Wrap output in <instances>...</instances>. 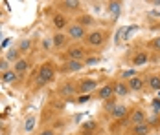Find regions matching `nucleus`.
Returning <instances> with one entry per match:
<instances>
[{
  "instance_id": "obj_29",
  "label": "nucleus",
  "mask_w": 160,
  "mask_h": 135,
  "mask_svg": "<svg viewBox=\"0 0 160 135\" xmlns=\"http://www.w3.org/2000/svg\"><path fill=\"white\" fill-rule=\"evenodd\" d=\"M99 62V59L98 57H92V59H87V66H90V64H98Z\"/></svg>"
},
{
  "instance_id": "obj_10",
  "label": "nucleus",
  "mask_w": 160,
  "mask_h": 135,
  "mask_svg": "<svg viewBox=\"0 0 160 135\" xmlns=\"http://www.w3.org/2000/svg\"><path fill=\"white\" fill-rule=\"evenodd\" d=\"M144 88V80L140 79V77H132L131 79V82H129V90L131 91H138Z\"/></svg>"
},
{
  "instance_id": "obj_21",
  "label": "nucleus",
  "mask_w": 160,
  "mask_h": 135,
  "mask_svg": "<svg viewBox=\"0 0 160 135\" xmlns=\"http://www.w3.org/2000/svg\"><path fill=\"white\" fill-rule=\"evenodd\" d=\"M30 47H32V40L24 38V40H20V44H18V51H20V53H26Z\"/></svg>"
},
{
  "instance_id": "obj_20",
  "label": "nucleus",
  "mask_w": 160,
  "mask_h": 135,
  "mask_svg": "<svg viewBox=\"0 0 160 135\" xmlns=\"http://www.w3.org/2000/svg\"><path fill=\"white\" fill-rule=\"evenodd\" d=\"M147 132H149V126L147 124H138V126H134V135H147Z\"/></svg>"
},
{
  "instance_id": "obj_8",
  "label": "nucleus",
  "mask_w": 160,
  "mask_h": 135,
  "mask_svg": "<svg viewBox=\"0 0 160 135\" xmlns=\"http://www.w3.org/2000/svg\"><path fill=\"white\" fill-rule=\"evenodd\" d=\"M6 60H8V62H13V64H15L17 60H20V51H18V47H9L8 53H6Z\"/></svg>"
},
{
  "instance_id": "obj_16",
  "label": "nucleus",
  "mask_w": 160,
  "mask_h": 135,
  "mask_svg": "<svg viewBox=\"0 0 160 135\" xmlns=\"http://www.w3.org/2000/svg\"><path fill=\"white\" fill-rule=\"evenodd\" d=\"M114 93H116V95H127L129 93V86L127 84H123V82H118V84L114 86Z\"/></svg>"
},
{
  "instance_id": "obj_26",
  "label": "nucleus",
  "mask_w": 160,
  "mask_h": 135,
  "mask_svg": "<svg viewBox=\"0 0 160 135\" xmlns=\"http://www.w3.org/2000/svg\"><path fill=\"white\" fill-rule=\"evenodd\" d=\"M96 128V122H85L83 124V132H90V130H94Z\"/></svg>"
},
{
  "instance_id": "obj_6",
  "label": "nucleus",
  "mask_w": 160,
  "mask_h": 135,
  "mask_svg": "<svg viewBox=\"0 0 160 135\" xmlns=\"http://www.w3.org/2000/svg\"><path fill=\"white\" fill-rule=\"evenodd\" d=\"M28 68H30V62H28L26 59H20V60H17L15 64H13V71H15L17 75L28 71Z\"/></svg>"
},
{
  "instance_id": "obj_12",
  "label": "nucleus",
  "mask_w": 160,
  "mask_h": 135,
  "mask_svg": "<svg viewBox=\"0 0 160 135\" xmlns=\"http://www.w3.org/2000/svg\"><path fill=\"white\" fill-rule=\"evenodd\" d=\"M147 59H149V57H147V53H145V51H138V53L134 55V59H132V64H134V66L145 64V62H147Z\"/></svg>"
},
{
  "instance_id": "obj_25",
  "label": "nucleus",
  "mask_w": 160,
  "mask_h": 135,
  "mask_svg": "<svg viewBox=\"0 0 160 135\" xmlns=\"http://www.w3.org/2000/svg\"><path fill=\"white\" fill-rule=\"evenodd\" d=\"M33 126H35V117H30V119L26 120V124H24V130L26 132H32Z\"/></svg>"
},
{
  "instance_id": "obj_14",
  "label": "nucleus",
  "mask_w": 160,
  "mask_h": 135,
  "mask_svg": "<svg viewBox=\"0 0 160 135\" xmlns=\"http://www.w3.org/2000/svg\"><path fill=\"white\" fill-rule=\"evenodd\" d=\"M53 26H55L57 29L66 28V18H64L63 15H55V16H53Z\"/></svg>"
},
{
  "instance_id": "obj_28",
  "label": "nucleus",
  "mask_w": 160,
  "mask_h": 135,
  "mask_svg": "<svg viewBox=\"0 0 160 135\" xmlns=\"http://www.w3.org/2000/svg\"><path fill=\"white\" fill-rule=\"evenodd\" d=\"M87 101H90V95H81L79 99H78V102H81V104L87 102Z\"/></svg>"
},
{
  "instance_id": "obj_18",
  "label": "nucleus",
  "mask_w": 160,
  "mask_h": 135,
  "mask_svg": "<svg viewBox=\"0 0 160 135\" xmlns=\"http://www.w3.org/2000/svg\"><path fill=\"white\" fill-rule=\"evenodd\" d=\"M125 113H127V108H125V106H114V110H112V115H114L116 119L123 117Z\"/></svg>"
},
{
  "instance_id": "obj_34",
  "label": "nucleus",
  "mask_w": 160,
  "mask_h": 135,
  "mask_svg": "<svg viewBox=\"0 0 160 135\" xmlns=\"http://www.w3.org/2000/svg\"><path fill=\"white\" fill-rule=\"evenodd\" d=\"M0 40H2V33H0Z\"/></svg>"
},
{
  "instance_id": "obj_1",
  "label": "nucleus",
  "mask_w": 160,
  "mask_h": 135,
  "mask_svg": "<svg viewBox=\"0 0 160 135\" xmlns=\"http://www.w3.org/2000/svg\"><path fill=\"white\" fill-rule=\"evenodd\" d=\"M53 77H55V70H53V64L52 62H44L42 66H41V70H39V77H37V84L39 86H44V84H48L53 80Z\"/></svg>"
},
{
  "instance_id": "obj_11",
  "label": "nucleus",
  "mask_w": 160,
  "mask_h": 135,
  "mask_svg": "<svg viewBox=\"0 0 160 135\" xmlns=\"http://www.w3.org/2000/svg\"><path fill=\"white\" fill-rule=\"evenodd\" d=\"M81 68H83L81 60H68V62L64 64V70H66V71H79Z\"/></svg>"
},
{
  "instance_id": "obj_19",
  "label": "nucleus",
  "mask_w": 160,
  "mask_h": 135,
  "mask_svg": "<svg viewBox=\"0 0 160 135\" xmlns=\"http://www.w3.org/2000/svg\"><path fill=\"white\" fill-rule=\"evenodd\" d=\"M2 80H4V82H13V80H17V73L11 71V70H8V71H4Z\"/></svg>"
},
{
  "instance_id": "obj_17",
  "label": "nucleus",
  "mask_w": 160,
  "mask_h": 135,
  "mask_svg": "<svg viewBox=\"0 0 160 135\" xmlns=\"http://www.w3.org/2000/svg\"><path fill=\"white\" fill-rule=\"evenodd\" d=\"M120 9H122V4H120V2H111V4H109V11H111L112 16L120 15Z\"/></svg>"
},
{
  "instance_id": "obj_31",
  "label": "nucleus",
  "mask_w": 160,
  "mask_h": 135,
  "mask_svg": "<svg viewBox=\"0 0 160 135\" xmlns=\"http://www.w3.org/2000/svg\"><path fill=\"white\" fill-rule=\"evenodd\" d=\"M151 46H153V47H157V49H160V37H157V38L151 42Z\"/></svg>"
},
{
  "instance_id": "obj_22",
  "label": "nucleus",
  "mask_w": 160,
  "mask_h": 135,
  "mask_svg": "<svg viewBox=\"0 0 160 135\" xmlns=\"http://www.w3.org/2000/svg\"><path fill=\"white\" fill-rule=\"evenodd\" d=\"M61 6H64L66 9H78L79 7V2L78 0H66V2H61Z\"/></svg>"
},
{
  "instance_id": "obj_2",
  "label": "nucleus",
  "mask_w": 160,
  "mask_h": 135,
  "mask_svg": "<svg viewBox=\"0 0 160 135\" xmlns=\"http://www.w3.org/2000/svg\"><path fill=\"white\" fill-rule=\"evenodd\" d=\"M96 88H98V80H94V79H83L79 82V91L83 95H88L90 91H94Z\"/></svg>"
},
{
  "instance_id": "obj_4",
  "label": "nucleus",
  "mask_w": 160,
  "mask_h": 135,
  "mask_svg": "<svg viewBox=\"0 0 160 135\" xmlns=\"http://www.w3.org/2000/svg\"><path fill=\"white\" fill-rule=\"evenodd\" d=\"M68 35H70L72 38L79 40V38L85 37V28L79 26V24H72V26H68Z\"/></svg>"
},
{
  "instance_id": "obj_5",
  "label": "nucleus",
  "mask_w": 160,
  "mask_h": 135,
  "mask_svg": "<svg viewBox=\"0 0 160 135\" xmlns=\"http://www.w3.org/2000/svg\"><path fill=\"white\" fill-rule=\"evenodd\" d=\"M98 95H99V99H109V97H112L114 95V86L112 84H105V86H101L99 88V91H98Z\"/></svg>"
},
{
  "instance_id": "obj_3",
  "label": "nucleus",
  "mask_w": 160,
  "mask_h": 135,
  "mask_svg": "<svg viewBox=\"0 0 160 135\" xmlns=\"http://www.w3.org/2000/svg\"><path fill=\"white\" fill-rule=\"evenodd\" d=\"M103 40H105V33L103 31H92L87 37V42L90 46H99V44H103Z\"/></svg>"
},
{
  "instance_id": "obj_30",
  "label": "nucleus",
  "mask_w": 160,
  "mask_h": 135,
  "mask_svg": "<svg viewBox=\"0 0 160 135\" xmlns=\"http://www.w3.org/2000/svg\"><path fill=\"white\" fill-rule=\"evenodd\" d=\"M153 108H155V111H160V99L153 101Z\"/></svg>"
},
{
  "instance_id": "obj_27",
  "label": "nucleus",
  "mask_w": 160,
  "mask_h": 135,
  "mask_svg": "<svg viewBox=\"0 0 160 135\" xmlns=\"http://www.w3.org/2000/svg\"><path fill=\"white\" fill-rule=\"evenodd\" d=\"M122 77H123V79H132V77H136V71H134V70H127V71L122 73Z\"/></svg>"
},
{
  "instance_id": "obj_7",
  "label": "nucleus",
  "mask_w": 160,
  "mask_h": 135,
  "mask_svg": "<svg viewBox=\"0 0 160 135\" xmlns=\"http://www.w3.org/2000/svg\"><path fill=\"white\" fill-rule=\"evenodd\" d=\"M131 122H132L134 126L144 124V122H145V113L142 111V110H134V111H132V115H131Z\"/></svg>"
},
{
  "instance_id": "obj_24",
  "label": "nucleus",
  "mask_w": 160,
  "mask_h": 135,
  "mask_svg": "<svg viewBox=\"0 0 160 135\" xmlns=\"http://www.w3.org/2000/svg\"><path fill=\"white\" fill-rule=\"evenodd\" d=\"M90 24H92V16L85 15V16L79 18V26H83V28H85V26H90Z\"/></svg>"
},
{
  "instance_id": "obj_15",
  "label": "nucleus",
  "mask_w": 160,
  "mask_h": 135,
  "mask_svg": "<svg viewBox=\"0 0 160 135\" xmlns=\"http://www.w3.org/2000/svg\"><path fill=\"white\" fill-rule=\"evenodd\" d=\"M52 40H53V46H55V47H61V46H64V42H66V37H64L63 33H55Z\"/></svg>"
},
{
  "instance_id": "obj_9",
  "label": "nucleus",
  "mask_w": 160,
  "mask_h": 135,
  "mask_svg": "<svg viewBox=\"0 0 160 135\" xmlns=\"http://www.w3.org/2000/svg\"><path fill=\"white\" fill-rule=\"evenodd\" d=\"M68 57H70V60H81L85 57V51H83V47H70Z\"/></svg>"
},
{
  "instance_id": "obj_33",
  "label": "nucleus",
  "mask_w": 160,
  "mask_h": 135,
  "mask_svg": "<svg viewBox=\"0 0 160 135\" xmlns=\"http://www.w3.org/2000/svg\"><path fill=\"white\" fill-rule=\"evenodd\" d=\"M0 70H6V71H8V66H6V62H4V60H0Z\"/></svg>"
},
{
  "instance_id": "obj_32",
  "label": "nucleus",
  "mask_w": 160,
  "mask_h": 135,
  "mask_svg": "<svg viewBox=\"0 0 160 135\" xmlns=\"http://www.w3.org/2000/svg\"><path fill=\"white\" fill-rule=\"evenodd\" d=\"M41 135H55L53 130H44V132H41Z\"/></svg>"
},
{
  "instance_id": "obj_23",
  "label": "nucleus",
  "mask_w": 160,
  "mask_h": 135,
  "mask_svg": "<svg viewBox=\"0 0 160 135\" xmlns=\"http://www.w3.org/2000/svg\"><path fill=\"white\" fill-rule=\"evenodd\" d=\"M149 86L153 88V90H160V77H151L149 79Z\"/></svg>"
},
{
  "instance_id": "obj_13",
  "label": "nucleus",
  "mask_w": 160,
  "mask_h": 135,
  "mask_svg": "<svg viewBox=\"0 0 160 135\" xmlns=\"http://www.w3.org/2000/svg\"><path fill=\"white\" fill-rule=\"evenodd\" d=\"M59 93L64 95V97H68V95H74V93H76V88L72 86V82H66V84H63V86L59 88Z\"/></svg>"
}]
</instances>
